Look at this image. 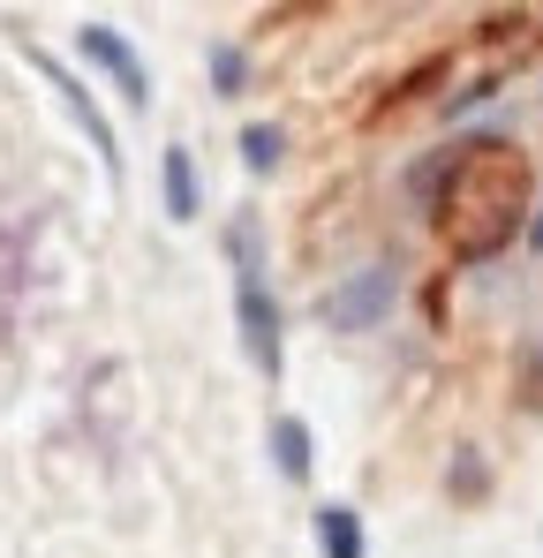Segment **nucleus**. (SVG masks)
<instances>
[{"label":"nucleus","instance_id":"f257e3e1","mask_svg":"<svg viewBox=\"0 0 543 558\" xmlns=\"http://www.w3.org/2000/svg\"><path fill=\"white\" fill-rule=\"evenodd\" d=\"M234 325H242V348L265 377H279V302L265 287V265H257V242L250 227L234 234Z\"/></svg>","mask_w":543,"mask_h":558},{"label":"nucleus","instance_id":"f03ea898","mask_svg":"<svg viewBox=\"0 0 543 558\" xmlns=\"http://www.w3.org/2000/svg\"><path fill=\"white\" fill-rule=\"evenodd\" d=\"M76 53H84L90 69H98V76H106V84H113V92L129 98V106H136V113H144V106H152V69H144V61H136V46H129V38H121V31H113V23H84V31H76Z\"/></svg>","mask_w":543,"mask_h":558},{"label":"nucleus","instance_id":"7ed1b4c3","mask_svg":"<svg viewBox=\"0 0 543 558\" xmlns=\"http://www.w3.org/2000/svg\"><path fill=\"white\" fill-rule=\"evenodd\" d=\"M23 61H31V69H38V76H46V84L61 92V106H69V121H76V129L90 136V151H98V159H106V174H113V167H121V144H113V129H106L98 98L84 92V76H69V69H61V61H53L46 46H23Z\"/></svg>","mask_w":543,"mask_h":558},{"label":"nucleus","instance_id":"20e7f679","mask_svg":"<svg viewBox=\"0 0 543 558\" xmlns=\"http://www.w3.org/2000/svg\"><path fill=\"white\" fill-rule=\"evenodd\" d=\"M393 265H370V272L340 279L333 287V302H325V325H340V332H362V325H377L385 310H393Z\"/></svg>","mask_w":543,"mask_h":558},{"label":"nucleus","instance_id":"39448f33","mask_svg":"<svg viewBox=\"0 0 543 558\" xmlns=\"http://www.w3.org/2000/svg\"><path fill=\"white\" fill-rule=\"evenodd\" d=\"M272 461H279L287 483H310L317 475V438H310L302 415H272Z\"/></svg>","mask_w":543,"mask_h":558},{"label":"nucleus","instance_id":"423d86ee","mask_svg":"<svg viewBox=\"0 0 543 558\" xmlns=\"http://www.w3.org/2000/svg\"><path fill=\"white\" fill-rule=\"evenodd\" d=\"M159 189H167V219H196L204 189H196V159L181 144H167V159H159Z\"/></svg>","mask_w":543,"mask_h":558},{"label":"nucleus","instance_id":"0eeeda50","mask_svg":"<svg viewBox=\"0 0 543 558\" xmlns=\"http://www.w3.org/2000/svg\"><path fill=\"white\" fill-rule=\"evenodd\" d=\"M317 551H325V558H362V551H370L355 506H317Z\"/></svg>","mask_w":543,"mask_h":558},{"label":"nucleus","instance_id":"6e6552de","mask_svg":"<svg viewBox=\"0 0 543 558\" xmlns=\"http://www.w3.org/2000/svg\"><path fill=\"white\" fill-rule=\"evenodd\" d=\"M279 151H287V136H279L272 121H250V129H242V159H250V174H272Z\"/></svg>","mask_w":543,"mask_h":558},{"label":"nucleus","instance_id":"1a4fd4ad","mask_svg":"<svg viewBox=\"0 0 543 558\" xmlns=\"http://www.w3.org/2000/svg\"><path fill=\"white\" fill-rule=\"evenodd\" d=\"M242 76H250L242 53H234V46H212V84H219V92H242Z\"/></svg>","mask_w":543,"mask_h":558},{"label":"nucleus","instance_id":"9d476101","mask_svg":"<svg viewBox=\"0 0 543 558\" xmlns=\"http://www.w3.org/2000/svg\"><path fill=\"white\" fill-rule=\"evenodd\" d=\"M529 242H536V250H543V211H536V227H529Z\"/></svg>","mask_w":543,"mask_h":558}]
</instances>
